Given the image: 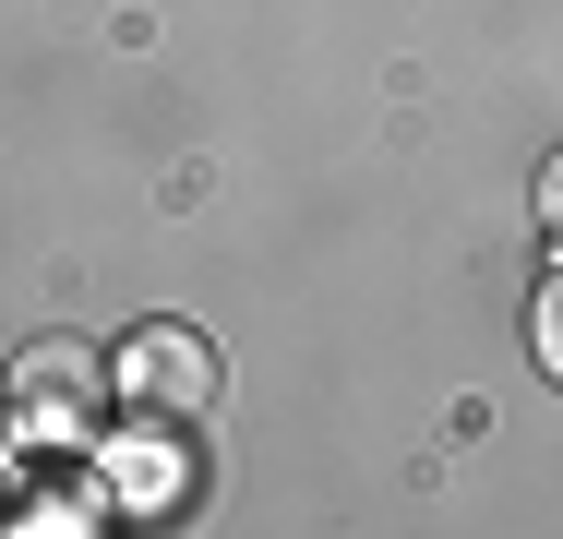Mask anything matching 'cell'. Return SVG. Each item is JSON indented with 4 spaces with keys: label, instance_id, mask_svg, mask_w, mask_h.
<instances>
[{
    "label": "cell",
    "instance_id": "1",
    "mask_svg": "<svg viewBox=\"0 0 563 539\" xmlns=\"http://www.w3.org/2000/svg\"><path fill=\"white\" fill-rule=\"evenodd\" d=\"M109 360L85 348V336H36L24 360H12V408L36 443H97V408H109Z\"/></svg>",
    "mask_w": 563,
    "mask_h": 539
},
{
    "label": "cell",
    "instance_id": "2",
    "mask_svg": "<svg viewBox=\"0 0 563 539\" xmlns=\"http://www.w3.org/2000/svg\"><path fill=\"white\" fill-rule=\"evenodd\" d=\"M109 384L144 420H205V408H217V348H205L192 323H132L120 360H109Z\"/></svg>",
    "mask_w": 563,
    "mask_h": 539
},
{
    "label": "cell",
    "instance_id": "3",
    "mask_svg": "<svg viewBox=\"0 0 563 539\" xmlns=\"http://www.w3.org/2000/svg\"><path fill=\"white\" fill-rule=\"evenodd\" d=\"M540 372H552V384H563V288H552V300H540Z\"/></svg>",
    "mask_w": 563,
    "mask_h": 539
},
{
    "label": "cell",
    "instance_id": "4",
    "mask_svg": "<svg viewBox=\"0 0 563 539\" xmlns=\"http://www.w3.org/2000/svg\"><path fill=\"white\" fill-rule=\"evenodd\" d=\"M540 228H552V240H563V156H552V168H540Z\"/></svg>",
    "mask_w": 563,
    "mask_h": 539
}]
</instances>
